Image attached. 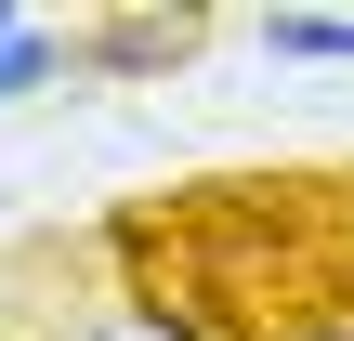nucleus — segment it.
Returning a JSON list of instances; mask_svg holds the SVG:
<instances>
[{
    "label": "nucleus",
    "instance_id": "1",
    "mask_svg": "<svg viewBox=\"0 0 354 341\" xmlns=\"http://www.w3.org/2000/svg\"><path fill=\"white\" fill-rule=\"evenodd\" d=\"M276 53H315V66H354V13H263Z\"/></svg>",
    "mask_w": 354,
    "mask_h": 341
},
{
    "label": "nucleus",
    "instance_id": "4",
    "mask_svg": "<svg viewBox=\"0 0 354 341\" xmlns=\"http://www.w3.org/2000/svg\"><path fill=\"white\" fill-rule=\"evenodd\" d=\"M0 39H26V26H13V0H0Z\"/></svg>",
    "mask_w": 354,
    "mask_h": 341
},
{
    "label": "nucleus",
    "instance_id": "3",
    "mask_svg": "<svg viewBox=\"0 0 354 341\" xmlns=\"http://www.w3.org/2000/svg\"><path fill=\"white\" fill-rule=\"evenodd\" d=\"M39 66H53V39H0V92H26Z\"/></svg>",
    "mask_w": 354,
    "mask_h": 341
},
{
    "label": "nucleus",
    "instance_id": "2",
    "mask_svg": "<svg viewBox=\"0 0 354 341\" xmlns=\"http://www.w3.org/2000/svg\"><path fill=\"white\" fill-rule=\"evenodd\" d=\"M184 53V26H158V13H131V26H105V66H171Z\"/></svg>",
    "mask_w": 354,
    "mask_h": 341
}]
</instances>
